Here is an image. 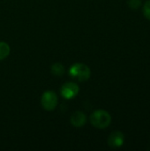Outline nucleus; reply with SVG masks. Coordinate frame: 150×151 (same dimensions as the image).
<instances>
[{
	"label": "nucleus",
	"instance_id": "obj_1",
	"mask_svg": "<svg viewBox=\"0 0 150 151\" xmlns=\"http://www.w3.org/2000/svg\"><path fill=\"white\" fill-rule=\"evenodd\" d=\"M90 123L93 127L98 129H104L111 123V116L109 112L103 110H97L90 116Z\"/></svg>",
	"mask_w": 150,
	"mask_h": 151
},
{
	"label": "nucleus",
	"instance_id": "obj_2",
	"mask_svg": "<svg viewBox=\"0 0 150 151\" xmlns=\"http://www.w3.org/2000/svg\"><path fill=\"white\" fill-rule=\"evenodd\" d=\"M69 75L72 79H74L78 81L83 82V81H87L90 78L91 71L87 65H84L81 63H77V64L72 65L70 67Z\"/></svg>",
	"mask_w": 150,
	"mask_h": 151
},
{
	"label": "nucleus",
	"instance_id": "obj_3",
	"mask_svg": "<svg viewBox=\"0 0 150 151\" xmlns=\"http://www.w3.org/2000/svg\"><path fill=\"white\" fill-rule=\"evenodd\" d=\"M57 96L53 91H46L42 94L41 98V104L43 109L46 111H53L57 105Z\"/></svg>",
	"mask_w": 150,
	"mask_h": 151
},
{
	"label": "nucleus",
	"instance_id": "obj_4",
	"mask_svg": "<svg viewBox=\"0 0 150 151\" xmlns=\"http://www.w3.org/2000/svg\"><path fill=\"white\" fill-rule=\"evenodd\" d=\"M80 91L79 86L74 82H66L61 88V95L65 99H72L75 97Z\"/></svg>",
	"mask_w": 150,
	"mask_h": 151
},
{
	"label": "nucleus",
	"instance_id": "obj_5",
	"mask_svg": "<svg viewBox=\"0 0 150 151\" xmlns=\"http://www.w3.org/2000/svg\"><path fill=\"white\" fill-rule=\"evenodd\" d=\"M125 142V135L120 131L112 132L108 138V145L111 149H118L123 146Z\"/></svg>",
	"mask_w": 150,
	"mask_h": 151
},
{
	"label": "nucleus",
	"instance_id": "obj_6",
	"mask_svg": "<svg viewBox=\"0 0 150 151\" xmlns=\"http://www.w3.org/2000/svg\"><path fill=\"white\" fill-rule=\"evenodd\" d=\"M70 121H71V124L76 127H83L85 124H86V121H87V118H86V115L81 112V111H75L71 119H70Z\"/></svg>",
	"mask_w": 150,
	"mask_h": 151
},
{
	"label": "nucleus",
	"instance_id": "obj_7",
	"mask_svg": "<svg viewBox=\"0 0 150 151\" xmlns=\"http://www.w3.org/2000/svg\"><path fill=\"white\" fill-rule=\"evenodd\" d=\"M9 54H10V46L4 42H0V61L7 58Z\"/></svg>",
	"mask_w": 150,
	"mask_h": 151
},
{
	"label": "nucleus",
	"instance_id": "obj_8",
	"mask_svg": "<svg viewBox=\"0 0 150 151\" xmlns=\"http://www.w3.org/2000/svg\"><path fill=\"white\" fill-rule=\"evenodd\" d=\"M51 73L55 76H62L65 73V68L62 64L55 63L51 66Z\"/></svg>",
	"mask_w": 150,
	"mask_h": 151
},
{
	"label": "nucleus",
	"instance_id": "obj_9",
	"mask_svg": "<svg viewBox=\"0 0 150 151\" xmlns=\"http://www.w3.org/2000/svg\"><path fill=\"white\" fill-rule=\"evenodd\" d=\"M127 4L131 9L137 10L141 4V0H127Z\"/></svg>",
	"mask_w": 150,
	"mask_h": 151
},
{
	"label": "nucleus",
	"instance_id": "obj_10",
	"mask_svg": "<svg viewBox=\"0 0 150 151\" xmlns=\"http://www.w3.org/2000/svg\"><path fill=\"white\" fill-rule=\"evenodd\" d=\"M142 11H143V15L145 16V18L150 20V0H148L144 4Z\"/></svg>",
	"mask_w": 150,
	"mask_h": 151
}]
</instances>
